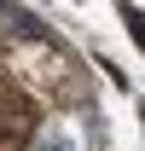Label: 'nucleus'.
Segmentation results:
<instances>
[{
    "label": "nucleus",
    "mask_w": 145,
    "mask_h": 151,
    "mask_svg": "<svg viewBox=\"0 0 145 151\" xmlns=\"http://www.w3.org/2000/svg\"><path fill=\"white\" fill-rule=\"evenodd\" d=\"M41 128V105L0 70V151H23Z\"/></svg>",
    "instance_id": "f03ea898"
},
{
    "label": "nucleus",
    "mask_w": 145,
    "mask_h": 151,
    "mask_svg": "<svg viewBox=\"0 0 145 151\" xmlns=\"http://www.w3.org/2000/svg\"><path fill=\"white\" fill-rule=\"evenodd\" d=\"M0 70L12 76L41 111H47V105H52V111H70V105L87 99L81 64H75L52 35H41V29H0Z\"/></svg>",
    "instance_id": "f257e3e1"
},
{
    "label": "nucleus",
    "mask_w": 145,
    "mask_h": 151,
    "mask_svg": "<svg viewBox=\"0 0 145 151\" xmlns=\"http://www.w3.org/2000/svg\"><path fill=\"white\" fill-rule=\"evenodd\" d=\"M122 23L134 29V47L145 52V12H139V6H122Z\"/></svg>",
    "instance_id": "7ed1b4c3"
}]
</instances>
